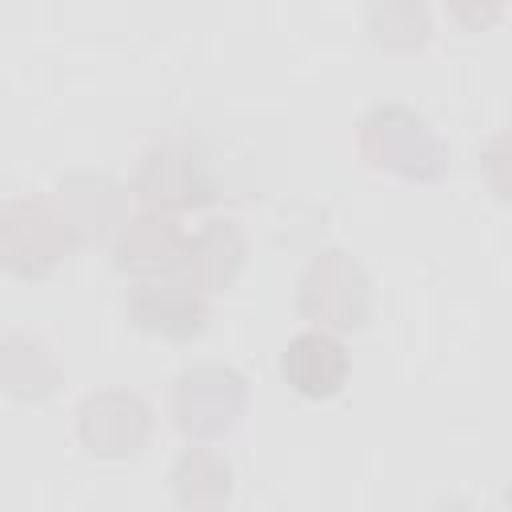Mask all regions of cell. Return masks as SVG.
I'll use <instances>...</instances> for the list:
<instances>
[{"mask_svg": "<svg viewBox=\"0 0 512 512\" xmlns=\"http://www.w3.org/2000/svg\"><path fill=\"white\" fill-rule=\"evenodd\" d=\"M372 304H376L372 276L344 248L316 252L304 264L300 280H296V308H300V316L312 328H328L336 336L364 328L368 316H372Z\"/></svg>", "mask_w": 512, "mask_h": 512, "instance_id": "obj_2", "label": "cell"}, {"mask_svg": "<svg viewBox=\"0 0 512 512\" xmlns=\"http://www.w3.org/2000/svg\"><path fill=\"white\" fill-rule=\"evenodd\" d=\"M364 32L384 52H420L432 40V12L424 0H368Z\"/></svg>", "mask_w": 512, "mask_h": 512, "instance_id": "obj_14", "label": "cell"}, {"mask_svg": "<svg viewBox=\"0 0 512 512\" xmlns=\"http://www.w3.org/2000/svg\"><path fill=\"white\" fill-rule=\"evenodd\" d=\"M244 260H248V240L236 228V220H204L192 236H184L176 272L196 292L212 296L236 284V276L244 272Z\"/></svg>", "mask_w": 512, "mask_h": 512, "instance_id": "obj_11", "label": "cell"}, {"mask_svg": "<svg viewBox=\"0 0 512 512\" xmlns=\"http://www.w3.org/2000/svg\"><path fill=\"white\" fill-rule=\"evenodd\" d=\"M168 480H172V496L184 508H220L232 496V464L208 440H196L192 448H184Z\"/></svg>", "mask_w": 512, "mask_h": 512, "instance_id": "obj_13", "label": "cell"}, {"mask_svg": "<svg viewBox=\"0 0 512 512\" xmlns=\"http://www.w3.org/2000/svg\"><path fill=\"white\" fill-rule=\"evenodd\" d=\"M248 404V380L232 364H192L172 380L168 416L188 440H216L236 428Z\"/></svg>", "mask_w": 512, "mask_h": 512, "instance_id": "obj_4", "label": "cell"}, {"mask_svg": "<svg viewBox=\"0 0 512 512\" xmlns=\"http://www.w3.org/2000/svg\"><path fill=\"white\" fill-rule=\"evenodd\" d=\"M124 312L140 332L172 344H188L208 328V296L180 276L136 280L124 296Z\"/></svg>", "mask_w": 512, "mask_h": 512, "instance_id": "obj_7", "label": "cell"}, {"mask_svg": "<svg viewBox=\"0 0 512 512\" xmlns=\"http://www.w3.org/2000/svg\"><path fill=\"white\" fill-rule=\"evenodd\" d=\"M60 360L32 332L0 336V392L16 404H48L60 392Z\"/></svg>", "mask_w": 512, "mask_h": 512, "instance_id": "obj_12", "label": "cell"}, {"mask_svg": "<svg viewBox=\"0 0 512 512\" xmlns=\"http://www.w3.org/2000/svg\"><path fill=\"white\" fill-rule=\"evenodd\" d=\"M360 156L404 180H436L448 164V148L436 128L408 104H376L356 124Z\"/></svg>", "mask_w": 512, "mask_h": 512, "instance_id": "obj_1", "label": "cell"}, {"mask_svg": "<svg viewBox=\"0 0 512 512\" xmlns=\"http://www.w3.org/2000/svg\"><path fill=\"white\" fill-rule=\"evenodd\" d=\"M52 196H56L76 244H96V240L116 236V228L128 216V184H120L108 172H92V168L64 172L56 180Z\"/></svg>", "mask_w": 512, "mask_h": 512, "instance_id": "obj_8", "label": "cell"}, {"mask_svg": "<svg viewBox=\"0 0 512 512\" xmlns=\"http://www.w3.org/2000/svg\"><path fill=\"white\" fill-rule=\"evenodd\" d=\"M504 4H508V0H444L448 16H452L460 28H468V32H488V28H496V24L504 20Z\"/></svg>", "mask_w": 512, "mask_h": 512, "instance_id": "obj_15", "label": "cell"}, {"mask_svg": "<svg viewBox=\"0 0 512 512\" xmlns=\"http://www.w3.org/2000/svg\"><path fill=\"white\" fill-rule=\"evenodd\" d=\"M280 376L304 400H332L344 392V384L352 376V360H348V348L336 332L308 324L304 332H296L284 344Z\"/></svg>", "mask_w": 512, "mask_h": 512, "instance_id": "obj_9", "label": "cell"}, {"mask_svg": "<svg viewBox=\"0 0 512 512\" xmlns=\"http://www.w3.org/2000/svg\"><path fill=\"white\" fill-rule=\"evenodd\" d=\"M152 436V404L132 388L88 392L76 408V440L96 460H132Z\"/></svg>", "mask_w": 512, "mask_h": 512, "instance_id": "obj_6", "label": "cell"}, {"mask_svg": "<svg viewBox=\"0 0 512 512\" xmlns=\"http://www.w3.org/2000/svg\"><path fill=\"white\" fill-rule=\"evenodd\" d=\"M128 196L160 212H192L216 200V176L208 160L184 144H152L128 180Z\"/></svg>", "mask_w": 512, "mask_h": 512, "instance_id": "obj_5", "label": "cell"}, {"mask_svg": "<svg viewBox=\"0 0 512 512\" xmlns=\"http://www.w3.org/2000/svg\"><path fill=\"white\" fill-rule=\"evenodd\" d=\"M184 228L176 212L160 208H140L136 216H124V224L112 236V260L120 272L148 280V276H168L176 272L180 248H184Z\"/></svg>", "mask_w": 512, "mask_h": 512, "instance_id": "obj_10", "label": "cell"}, {"mask_svg": "<svg viewBox=\"0 0 512 512\" xmlns=\"http://www.w3.org/2000/svg\"><path fill=\"white\" fill-rule=\"evenodd\" d=\"M76 236L56 196H12L0 204V268L16 280L52 276Z\"/></svg>", "mask_w": 512, "mask_h": 512, "instance_id": "obj_3", "label": "cell"}]
</instances>
